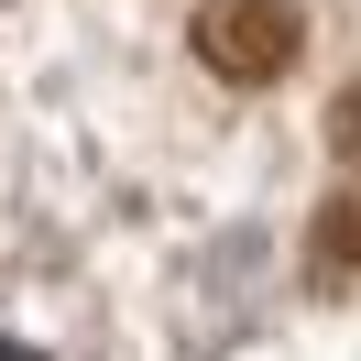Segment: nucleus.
<instances>
[{
	"instance_id": "f257e3e1",
	"label": "nucleus",
	"mask_w": 361,
	"mask_h": 361,
	"mask_svg": "<svg viewBox=\"0 0 361 361\" xmlns=\"http://www.w3.org/2000/svg\"><path fill=\"white\" fill-rule=\"evenodd\" d=\"M295 44H307V11H295V0H208V11H197V55L219 77H241V88L285 77Z\"/></svg>"
},
{
	"instance_id": "f03ea898",
	"label": "nucleus",
	"mask_w": 361,
	"mask_h": 361,
	"mask_svg": "<svg viewBox=\"0 0 361 361\" xmlns=\"http://www.w3.org/2000/svg\"><path fill=\"white\" fill-rule=\"evenodd\" d=\"M317 252L361 274V197H339V208H329V230H317Z\"/></svg>"
},
{
	"instance_id": "7ed1b4c3",
	"label": "nucleus",
	"mask_w": 361,
	"mask_h": 361,
	"mask_svg": "<svg viewBox=\"0 0 361 361\" xmlns=\"http://www.w3.org/2000/svg\"><path fill=\"white\" fill-rule=\"evenodd\" d=\"M339 132H350V142H361V77H350V99H339Z\"/></svg>"
}]
</instances>
